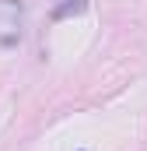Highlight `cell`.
<instances>
[{
  "mask_svg": "<svg viewBox=\"0 0 147 151\" xmlns=\"http://www.w3.org/2000/svg\"><path fill=\"white\" fill-rule=\"evenodd\" d=\"M21 28H25V7L18 0H0V49L18 46Z\"/></svg>",
  "mask_w": 147,
  "mask_h": 151,
  "instance_id": "1",
  "label": "cell"
},
{
  "mask_svg": "<svg viewBox=\"0 0 147 151\" xmlns=\"http://www.w3.org/2000/svg\"><path fill=\"white\" fill-rule=\"evenodd\" d=\"M81 11H84V0H67L63 7L53 11V18H67V14H81Z\"/></svg>",
  "mask_w": 147,
  "mask_h": 151,
  "instance_id": "2",
  "label": "cell"
}]
</instances>
